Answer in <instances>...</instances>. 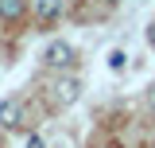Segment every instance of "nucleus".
<instances>
[{
    "label": "nucleus",
    "mask_w": 155,
    "mask_h": 148,
    "mask_svg": "<svg viewBox=\"0 0 155 148\" xmlns=\"http://www.w3.org/2000/svg\"><path fill=\"white\" fill-rule=\"evenodd\" d=\"M74 62H78L74 47H70V43H62V39H58V43H51V47L43 51V66H51V70H70Z\"/></svg>",
    "instance_id": "nucleus-1"
},
{
    "label": "nucleus",
    "mask_w": 155,
    "mask_h": 148,
    "mask_svg": "<svg viewBox=\"0 0 155 148\" xmlns=\"http://www.w3.org/2000/svg\"><path fill=\"white\" fill-rule=\"evenodd\" d=\"M19 121H23V101H19V97L0 101V129H16Z\"/></svg>",
    "instance_id": "nucleus-2"
},
{
    "label": "nucleus",
    "mask_w": 155,
    "mask_h": 148,
    "mask_svg": "<svg viewBox=\"0 0 155 148\" xmlns=\"http://www.w3.org/2000/svg\"><path fill=\"white\" fill-rule=\"evenodd\" d=\"M78 93H81V82L78 78H62L54 86V97L62 101V105H70V101H78Z\"/></svg>",
    "instance_id": "nucleus-3"
},
{
    "label": "nucleus",
    "mask_w": 155,
    "mask_h": 148,
    "mask_svg": "<svg viewBox=\"0 0 155 148\" xmlns=\"http://www.w3.org/2000/svg\"><path fill=\"white\" fill-rule=\"evenodd\" d=\"M58 12H62V0H39V4H35L39 23H51V19H58Z\"/></svg>",
    "instance_id": "nucleus-4"
},
{
    "label": "nucleus",
    "mask_w": 155,
    "mask_h": 148,
    "mask_svg": "<svg viewBox=\"0 0 155 148\" xmlns=\"http://www.w3.org/2000/svg\"><path fill=\"white\" fill-rule=\"evenodd\" d=\"M27 12V0H0V16L4 19H19Z\"/></svg>",
    "instance_id": "nucleus-5"
},
{
    "label": "nucleus",
    "mask_w": 155,
    "mask_h": 148,
    "mask_svg": "<svg viewBox=\"0 0 155 148\" xmlns=\"http://www.w3.org/2000/svg\"><path fill=\"white\" fill-rule=\"evenodd\" d=\"M124 58H128L124 51H109V66H113V70H120V66H124Z\"/></svg>",
    "instance_id": "nucleus-6"
},
{
    "label": "nucleus",
    "mask_w": 155,
    "mask_h": 148,
    "mask_svg": "<svg viewBox=\"0 0 155 148\" xmlns=\"http://www.w3.org/2000/svg\"><path fill=\"white\" fill-rule=\"evenodd\" d=\"M27 148H47V140H43V136L35 132V136H27Z\"/></svg>",
    "instance_id": "nucleus-7"
},
{
    "label": "nucleus",
    "mask_w": 155,
    "mask_h": 148,
    "mask_svg": "<svg viewBox=\"0 0 155 148\" xmlns=\"http://www.w3.org/2000/svg\"><path fill=\"white\" fill-rule=\"evenodd\" d=\"M147 101H151V109H155V86H151V90H147Z\"/></svg>",
    "instance_id": "nucleus-8"
},
{
    "label": "nucleus",
    "mask_w": 155,
    "mask_h": 148,
    "mask_svg": "<svg viewBox=\"0 0 155 148\" xmlns=\"http://www.w3.org/2000/svg\"><path fill=\"white\" fill-rule=\"evenodd\" d=\"M109 4H116V0H109Z\"/></svg>",
    "instance_id": "nucleus-9"
}]
</instances>
